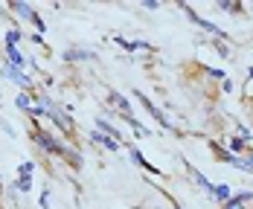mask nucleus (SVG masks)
I'll use <instances>...</instances> for the list:
<instances>
[{
    "label": "nucleus",
    "mask_w": 253,
    "mask_h": 209,
    "mask_svg": "<svg viewBox=\"0 0 253 209\" xmlns=\"http://www.w3.org/2000/svg\"><path fill=\"white\" fill-rule=\"evenodd\" d=\"M227 148H230V154H233V151H245V139H242V137H233L227 142Z\"/></svg>",
    "instance_id": "22"
},
{
    "label": "nucleus",
    "mask_w": 253,
    "mask_h": 209,
    "mask_svg": "<svg viewBox=\"0 0 253 209\" xmlns=\"http://www.w3.org/2000/svg\"><path fill=\"white\" fill-rule=\"evenodd\" d=\"M0 76H3V78H9V81H15L18 87H24V93H26V90H32V78L26 76L24 70L12 67L9 61H3V64H0Z\"/></svg>",
    "instance_id": "4"
},
{
    "label": "nucleus",
    "mask_w": 253,
    "mask_h": 209,
    "mask_svg": "<svg viewBox=\"0 0 253 209\" xmlns=\"http://www.w3.org/2000/svg\"><path fill=\"white\" fill-rule=\"evenodd\" d=\"M157 6H160L157 0H143V9H157Z\"/></svg>",
    "instance_id": "28"
},
{
    "label": "nucleus",
    "mask_w": 253,
    "mask_h": 209,
    "mask_svg": "<svg viewBox=\"0 0 253 209\" xmlns=\"http://www.w3.org/2000/svg\"><path fill=\"white\" fill-rule=\"evenodd\" d=\"M47 116H50L52 122H55L58 128L64 131V134H73V119H70V113H67L64 107H58V104H52V107H50V113H47Z\"/></svg>",
    "instance_id": "7"
},
{
    "label": "nucleus",
    "mask_w": 253,
    "mask_h": 209,
    "mask_svg": "<svg viewBox=\"0 0 253 209\" xmlns=\"http://www.w3.org/2000/svg\"><path fill=\"white\" fill-rule=\"evenodd\" d=\"M183 172L189 174V180L195 183V186H198L201 192H207V195L212 198V189H215V183H210V180H207V174H201V172H198V169H195L192 163H186V160H183Z\"/></svg>",
    "instance_id": "6"
},
{
    "label": "nucleus",
    "mask_w": 253,
    "mask_h": 209,
    "mask_svg": "<svg viewBox=\"0 0 253 209\" xmlns=\"http://www.w3.org/2000/svg\"><path fill=\"white\" fill-rule=\"evenodd\" d=\"M248 78H251V81H253V67H251V70H248Z\"/></svg>",
    "instance_id": "29"
},
{
    "label": "nucleus",
    "mask_w": 253,
    "mask_h": 209,
    "mask_svg": "<svg viewBox=\"0 0 253 209\" xmlns=\"http://www.w3.org/2000/svg\"><path fill=\"white\" fill-rule=\"evenodd\" d=\"M175 209H180V207H175Z\"/></svg>",
    "instance_id": "30"
},
{
    "label": "nucleus",
    "mask_w": 253,
    "mask_h": 209,
    "mask_svg": "<svg viewBox=\"0 0 253 209\" xmlns=\"http://www.w3.org/2000/svg\"><path fill=\"white\" fill-rule=\"evenodd\" d=\"M128 154H131V160H134V166H140V169H146V172H152V174H157V169H154L152 163H149L146 157H143L140 151H137V145H131V142H128Z\"/></svg>",
    "instance_id": "14"
},
{
    "label": "nucleus",
    "mask_w": 253,
    "mask_h": 209,
    "mask_svg": "<svg viewBox=\"0 0 253 209\" xmlns=\"http://www.w3.org/2000/svg\"><path fill=\"white\" fill-rule=\"evenodd\" d=\"M90 139L93 142H99L105 151H120V142L114 139V137H108V134H102V131H90Z\"/></svg>",
    "instance_id": "12"
},
{
    "label": "nucleus",
    "mask_w": 253,
    "mask_h": 209,
    "mask_svg": "<svg viewBox=\"0 0 253 209\" xmlns=\"http://www.w3.org/2000/svg\"><path fill=\"white\" fill-rule=\"evenodd\" d=\"M134 96H137V102L143 104V107H146V110H149V113H152L154 119H157V122H160V128H166V131H172V128H175V125H172V122H169V119H166V113H163V110H160V107H157V104H154L152 99H149V96H146V93H140V90H137V93H134Z\"/></svg>",
    "instance_id": "5"
},
{
    "label": "nucleus",
    "mask_w": 253,
    "mask_h": 209,
    "mask_svg": "<svg viewBox=\"0 0 253 209\" xmlns=\"http://www.w3.org/2000/svg\"><path fill=\"white\" fill-rule=\"evenodd\" d=\"M248 209H253V207H248Z\"/></svg>",
    "instance_id": "31"
},
{
    "label": "nucleus",
    "mask_w": 253,
    "mask_h": 209,
    "mask_svg": "<svg viewBox=\"0 0 253 209\" xmlns=\"http://www.w3.org/2000/svg\"><path fill=\"white\" fill-rule=\"evenodd\" d=\"M96 131H102V134H108V137H114V139H117L120 145L126 142V137L120 134V128H117V125H111V122H108L105 116H99V119H96Z\"/></svg>",
    "instance_id": "13"
},
{
    "label": "nucleus",
    "mask_w": 253,
    "mask_h": 209,
    "mask_svg": "<svg viewBox=\"0 0 253 209\" xmlns=\"http://www.w3.org/2000/svg\"><path fill=\"white\" fill-rule=\"evenodd\" d=\"M180 9H183V15H186V18H189L192 24H198V26L204 29V32H210V35H215L218 41H227V38H230V32H224V29H218V26L212 24V21H204V18L198 15V12H195V9H192V6H186V3H180Z\"/></svg>",
    "instance_id": "3"
},
{
    "label": "nucleus",
    "mask_w": 253,
    "mask_h": 209,
    "mask_svg": "<svg viewBox=\"0 0 253 209\" xmlns=\"http://www.w3.org/2000/svg\"><path fill=\"white\" fill-rule=\"evenodd\" d=\"M3 52H6V61H9L12 67H18V70L26 67V55L18 50V47H6V44H3Z\"/></svg>",
    "instance_id": "11"
},
{
    "label": "nucleus",
    "mask_w": 253,
    "mask_h": 209,
    "mask_svg": "<svg viewBox=\"0 0 253 209\" xmlns=\"http://www.w3.org/2000/svg\"><path fill=\"white\" fill-rule=\"evenodd\" d=\"M215 50H218L221 58H227V55H230V50H227V44H224V41H218V44H215Z\"/></svg>",
    "instance_id": "26"
},
{
    "label": "nucleus",
    "mask_w": 253,
    "mask_h": 209,
    "mask_svg": "<svg viewBox=\"0 0 253 209\" xmlns=\"http://www.w3.org/2000/svg\"><path fill=\"white\" fill-rule=\"evenodd\" d=\"M32 172H35V163L32 160H26V163L18 166V177H32Z\"/></svg>",
    "instance_id": "20"
},
{
    "label": "nucleus",
    "mask_w": 253,
    "mask_h": 209,
    "mask_svg": "<svg viewBox=\"0 0 253 209\" xmlns=\"http://www.w3.org/2000/svg\"><path fill=\"white\" fill-rule=\"evenodd\" d=\"M9 9H12V15H15L18 21H29V24H35L38 35L47 29V26H44V21L38 18V12L32 9V3H26V0H12V3H9Z\"/></svg>",
    "instance_id": "2"
},
{
    "label": "nucleus",
    "mask_w": 253,
    "mask_h": 209,
    "mask_svg": "<svg viewBox=\"0 0 253 209\" xmlns=\"http://www.w3.org/2000/svg\"><path fill=\"white\" fill-rule=\"evenodd\" d=\"M233 195H236V192H233V186H230V183H215V189H212V198H215L218 204H227Z\"/></svg>",
    "instance_id": "15"
},
{
    "label": "nucleus",
    "mask_w": 253,
    "mask_h": 209,
    "mask_svg": "<svg viewBox=\"0 0 253 209\" xmlns=\"http://www.w3.org/2000/svg\"><path fill=\"white\" fill-rule=\"evenodd\" d=\"M108 104L117 107V110L123 113V119H131V116H134V113H131V102H128L120 90H111V93H108Z\"/></svg>",
    "instance_id": "9"
},
{
    "label": "nucleus",
    "mask_w": 253,
    "mask_h": 209,
    "mask_svg": "<svg viewBox=\"0 0 253 209\" xmlns=\"http://www.w3.org/2000/svg\"><path fill=\"white\" fill-rule=\"evenodd\" d=\"M64 160H67V163H70L73 169H82V163H84V160H82V154H79V151H73V148H67Z\"/></svg>",
    "instance_id": "19"
},
{
    "label": "nucleus",
    "mask_w": 253,
    "mask_h": 209,
    "mask_svg": "<svg viewBox=\"0 0 253 209\" xmlns=\"http://www.w3.org/2000/svg\"><path fill=\"white\" fill-rule=\"evenodd\" d=\"M210 145H212V151H215V157H218L221 163H227V166H236V169H242V172H251V169H248V163H245L242 157H236V154H230V151H224L218 142H210Z\"/></svg>",
    "instance_id": "8"
},
{
    "label": "nucleus",
    "mask_w": 253,
    "mask_h": 209,
    "mask_svg": "<svg viewBox=\"0 0 253 209\" xmlns=\"http://www.w3.org/2000/svg\"><path fill=\"white\" fill-rule=\"evenodd\" d=\"M93 61L96 58V52H90V50H82V47H76V50H67L64 52V61Z\"/></svg>",
    "instance_id": "16"
},
{
    "label": "nucleus",
    "mask_w": 253,
    "mask_h": 209,
    "mask_svg": "<svg viewBox=\"0 0 253 209\" xmlns=\"http://www.w3.org/2000/svg\"><path fill=\"white\" fill-rule=\"evenodd\" d=\"M38 204H41V209H47V207H50V192H47V189L41 192V198H38Z\"/></svg>",
    "instance_id": "25"
},
{
    "label": "nucleus",
    "mask_w": 253,
    "mask_h": 209,
    "mask_svg": "<svg viewBox=\"0 0 253 209\" xmlns=\"http://www.w3.org/2000/svg\"><path fill=\"white\" fill-rule=\"evenodd\" d=\"M12 189H18L21 195H24V192H29V189H32V177H18V180H15V186H12Z\"/></svg>",
    "instance_id": "21"
},
{
    "label": "nucleus",
    "mask_w": 253,
    "mask_h": 209,
    "mask_svg": "<svg viewBox=\"0 0 253 209\" xmlns=\"http://www.w3.org/2000/svg\"><path fill=\"white\" fill-rule=\"evenodd\" d=\"M32 139H35V145L44 151V154H52V157H61L64 160V154H67V148L70 145H64L58 137H52L50 131H44L41 125H38V119H35V131H32Z\"/></svg>",
    "instance_id": "1"
},
{
    "label": "nucleus",
    "mask_w": 253,
    "mask_h": 209,
    "mask_svg": "<svg viewBox=\"0 0 253 209\" xmlns=\"http://www.w3.org/2000/svg\"><path fill=\"white\" fill-rule=\"evenodd\" d=\"M239 131H242V139H245V142H248V139H253V131H248L245 125H239Z\"/></svg>",
    "instance_id": "27"
},
{
    "label": "nucleus",
    "mask_w": 253,
    "mask_h": 209,
    "mask_svg": "<svg viewBox=\"0 0 253 209\" xmlns=\"http://www.w3.org/2000/svg\"><path fill=\"white\" fill-rule=\"evenodd\" d=\"M207 76H210V78H218V81H224V78H227V73H224V70H218V67H207Z\"/></svg>",
    "instance_id": "24"
},
{
    "label": "nucleus",
    "mask_w": 253,
    "mask_h": 209,
    "mask_svg": "<svg viewBox=\"0 0 253 209\" xmlns=\"http://www.w3.org/2000/svg\"><path fill=\"white\" fill-rule=\"evenodd\" d=\"M248 204H253V192H236L227 204H221V209H248Z\"/></svg>",
    "instance_id": "10"
},
{
    "label": "nucleus",
    "mask_w": 253,
    "mask_h": 209,
    "mask_svg": "<svg viewBox=\"0 0 253 209\" xmlns=\"http://www.w3.org/2000/svg\"><path fill=\"white\" fill-rule=\"evenodd\" d=\"M15 107H18V110H26V113L32 116V107H35L32 93H18V96H15Z\"/></svg>",
    "instance_id": "17"
},
{
    "label": "nucleus",
    "mask_w": 253,
    "mask_h": 209,
    "mask_svg": "<svg viewBox=\"0 0 253 209\" xmlns=\"http://www.w3.org/2000/svg\"><path fill=\"white\" fill-rule=\"evenodd\" d=\"M218 9L221 12H242V6L239 3H230V0H218Z\"/></svg>",
    "instance_id": "23"
},
{
    "label": "nucleus",
    "mask_w": 253,
    "mask_h": 209,
    "mask_svg": "<svg viewBox=\"0 0 253 209\" xmlns=\"http://www.w3.org/2000/svg\"><path fill=\"white\" fill-rule=\"evenodd\" d=\"M21 41H24V32H21L18 26H12V29H6V38H3V44H6V47H18Z\"/></svg>",
    "instance_id": "18"
}]
</instances>
